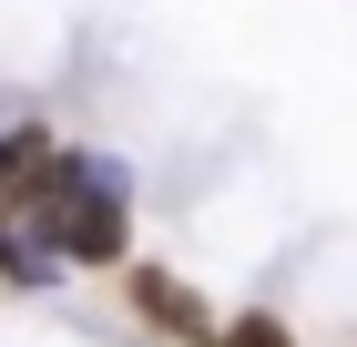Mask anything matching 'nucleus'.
Returning a JSON list of instances; mask_svg holds the SVG:
<instances>
[{"label": "nucleus", "instance_id": "f257e3e1", "mask_svg": "<svg viewBox=\"0 0 357 347\" xmlns=\"http://www.w3.org/2000/svg\"><path fill=\"white\" fill-rule=\"evenodd\" d=\"M41 214H52L61 256H123V194H112L102 163H61L52 194H41Z\"/></svg>", "mask_w": 357, "mask_h": 347}, {"label": "nucleus", "instance_id": "f03ea898", "mask_svg": "<svg viewBox=\"0 0 357 347\" xmlns=\"http://www.w3.org/2000/svg\"><path fill=\"white\" fill-rule=\"evenodd\" d=\"M52 174H61V154H52L41 133H0V214L41 205V194H52Z\"/></svg>", "mask_w": 357, "mask_h": 347}, {"label": "nucleus", "instance_id": "7ed1b4c3", "mask_svg": "<svg viewBox=\"0 0 357 347\" xmlns=\"http://www.w3.org/2000/svg\"><path fill=\"white\" fill-rule=\"evenodd\" d=\"M143 307H153V317H164V327H184V337H194V327H204V307H194L184 286H164V276H143Z\"/></svg>", "mask_w": 357, "mask_h": 347}, {"label": "nucleus", "instance_id": "20e7f679", "mask_svg": "<svg viewBox=\"0 0 357 347\" xmlns=\"http://www.w3.org/2000/svg\"><path fill=\"white\" fill-rule=\"evenodd\" d=\"M225 347H286V327H266V317H245V327H235V337H225Z\"/></svg>", "mask_w": 357, "mask_h": 347}]
</instances>
